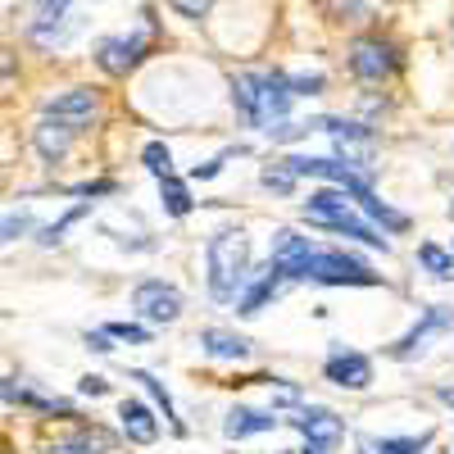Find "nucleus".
Masks as SVG:
<instances>
[{
    "label": "nucleus",
    "mask_w": 454,
    "mask_h": 454,
    "mask_svg": "<svg viewBox=\"0 0 454 454\" xmlns=\"http://www.w3.org/2000/svg\"><path fill=\"white\" fill-rule=\"evenodd\" d=\"M232 100L250 123L273 128V119H282V114L291 109L295 91H291L286 73H241V78L232 82Z\"/></svg>",
    "instance_id": "nucleus-1"
},
{
    "label": "nucleus",
    "mask_w": 454,
    "mask_h": 454,
    "mask_svg": "<svg viewBox=\"0 0 454 454\" xmlns=\"http://www.w3.org/2000/svg\"><path fill=\"white\" fill-rule=\"evenodd\" d=\"M209 291L214 300H237L246 278H250V241L246 232H218L209 237Z\"/></svg>",
    "instance_id": "nucleus-2"
},
{
    "label": "nucleus",
    "mask_w": 454,
    "mask_h": 454,
    "mask_svg": "<svg viewBox=\"0 0 454 454\" xmlns=\"http://www.w3.org/2000/svg\"><path fill=\"white\" fill-rule=\"evenodd\" d=\"M305 218L318 223V227H336V232H350V237H359L364 246H382V250H387V241L377 237L372 227L350 209L346 192H314V196L305 200Z\"/></svg>",
    "instance_id": "nucleus-3"
},
{
    "label": "nucleus",
    "mask_w": 454,
    "mask_h": 454,
    "mask_svg": "<svg viewBox=\"0 0 454 454\" xmlns=\"http://www.w3.org/2000/svg\"><path fill=\"white\" fill-rule=\"evenodd\" d=\"M305 278L327 282V286H372V282H377V273H368L359 259H350V254H336V250L314 254V259H309V269H305Z\"/></svg>",
    "instance_id": "nucleus-4"
},
{
    "label": "nucleus",
    "mask_w": 454,
    "mask_h": 454,
    "mask_svg": "<svg viewBox=\"0 0 454 454\" xmlns=\"http://www.w3.org/2000/svg\"><path fill=\"white\" fill-rule=\"evenodd\" d=\"M350 68H355V78H364V82H382L387 73L395 68V46L382 42V36H359L355 51H350Z\"/></svg>",
    "instance_id": "nucleus-5"
},
{
    "label": "nucleus",
    "mask_w": 454,
    "mask_h": 454,
    "mask_svg": "<svg viewBox=\"0 0 454 454\" xmlns=\"http://www.w3.org/2000/svg\"><path fill=\"white\" fill-rule=\"evenodd\" d=\"M314 254H318V250L309 246V237L291 232V227H278V232H273V269H278L282 278H305V269H309Z\"/></svg>",
    "instance_id": "nucleus-6"
},
{
    "label": "nucleus",
    "mask_w": 454,
    "mask_h": 454,
    "mask_svg": "<svg viewBox=\"0 0 454 454\" xmlns=\"http://www.w3.org/2000/svg\"><path fill=\"white\" fill-rule=\"evenodd\" d=\"M145 46H150V32L105 36V42L96 46V59H100V68H105V73H128V68H137V64H141Z\"/></svg>",
    "instance_id": "nucleus-7"
},
{
    "label": "nucleus",
    "mask_w": 454,
    "mask_h": 454,
    "mask_svg": "<svg viewBox=\"0 0 454 454\" xmlns=\"http://www.w3.org/2000/svg\"><path fill=\"white\" fill-rule=\"evenodd\" d=\"M318 128L336 141V150L346 155V164L368 168V160H372V137H368V128H359V123H340V119H323Z\"/></svg>",
    "instance_id": "nucleus-8"
},
{
    "label": "nucleus",
    "mask_w": 454,
    "mask_h": 454,
    "mask_svg": "<svg viewBox=\"0 0 454 454\" xmlns=\"http://www.w3.org/2000/svg\"><path fill=\"white\" fill-rule=\"evenodd\" d=\"M132 305H137L150 323H173V318L182 314V295H177L173 286H164V282H141V286L132 291Z\"/></svg>",
    "instance_id": "nucleus-9"
},
{
    "label": "nucleus",
    "mask_w": 454,
    "mask_h": 454,
    "mask_svg": "<svg viewBox=\"0 0 454 454\" xmlns=\"http://www.w3.org/2000/svg\"><path fill=\"white\" fill-rule=\"evenodd\" d=\"M46 114L64 119L73 132H82V128L96 119V91H87V87H73L68 96H55V100L46 105Z\"/></svg>",
    "instance_id": "nucleus-10"
},
{
    "label": "nucleus",
    "mask_w": 454,
    "mask_h": 454,
    "mask_svg": "<svg viewBox=\"0 0 454 454\" xmlns=\"http://www.w3.org/2000/svg\"><path fill=\"white\" fill-rule=\"evenodd\" d=\"M64 19H68V0H36L32 42L36 46H59L64 42Z\"/></svg>",
    "instance_id": "nucleus-11"
},
{
    "label": "nucleus",
    "mask_w": 454,
    "mask_h": 454,
    "mask_svg": "<svg viewBox=\"0 0 454 454\" xmlns=\"http://www.w3.org/2000/svg\"><path fill=\"white\" fill-rule=\"evenodd\" d=\"M327 382L336 387H346V391H364L372 382V364L364 355H350V350H340L327 359Z\"/></svg>",
    "instance_id": "nucleus-12"
},
{
    "label": "nucleus",
    "mask_w": 454,
    "mask_h": 454,
    "mask_svg": "<svg viewBox=\"0 0 454 454\" xmlns=\"http://www.w3.org/2000/svg\"><path fill=\"white\" fill-rule=\"evenodd\" d=\"M295 427L305 432V441L314 450H332V445H340V436H346L340 419H336V413H327V409H314V413H305V419H295Z\"/></svg>",
    "instance_id": "nucleus-13"
},
{
    "label": "nucleus",
    "mask_w": 454,
    "mask_h": 454,
    "mask_svg": "<svg viewBox=\"0 0 454 454\" xmlns=\"http://www.w3.org/2000/svg\"><path fill=\"white\" fill-rule=\"evenodd\" d=\"M32 141H36V150H42V160H64L68 155V141H73V128L64 123V119H55V114H46L42 123H36V132H32Z\"/></svg>",
    "instance_id": "nucleus-14"
},
{
    "label": "nucleus",
    "mask_w": 454,
    "mask_h": 454,
    "mask_svg": "<svg viewBox=\"0 0 454 454\" xmlns=\"http://www.w3.org/2000/svg\"><path fill=\"white\" fill-rule=\"evenodd\" d=\"M119 419H123V432H128V441H137V445H150V441L160 436V427H155V413H150L141 400H123Z\"/></svg>",
    "instance_id": "nucleus-15"
},
{
    "label": "nucleus",
    "mask_w": 454,
    "mask_h": 454,
    "mask_svg": "<svg viewBox=\"0 0 454 454\" xmlns=\"http://www.w3.org/2000/svg\"><path fill=\"white\" fill-rule=\"evenodd\" d=\"M200 350L214 359H246L250 355V340L237 332H223V327H205L200 332Z\"/></svg>",
    "instance_id": "nucleus-16"
},
{
    "label": "nucleus",
    "mask_w": 454,
    "mask_h": 454,
    "mask_svg": "<svg viewBox=\"0 0 454 454\" xmlns=\"http://www.w3.org/2000/svg\"><path fill=\"white\" fill-rule=\"evenodd\" d=\"M273 427H278V419H273V413H259V409H232V413H227V423H223V432L232 441L254 436V432H273Z\"/></svg>",
    "instance_id": "nucleus-17"
},
{
    "label": "nucleus",
    "mask_w": 454,
    "mask_h": 454,
    "mask_svg": "<svg viewBox=\"0 0 454 454\" xmlns=\"http://www.w3.org/2000/svg\"><path fill=\"white\" fill-rule=\"evenodd\" d=\"M450 323H454V318H450L445 309H427V318H423V327H413V332H409V336L400 340V350H395V355H400V359H404V355H413V350H419V346H423V340H427L432 332H445Z\"/></svg>",
    "instance_id": "nucleus-18"
},
{
    "label": "nucleus",
    "mask_w": 454,
    "mask_h": 454,
    "mask_svg": "<svg viewBox=\"0 0 454 454\" xmlns=\"http://www.w3.org/2000/svg\"><path fill=\"white\" fill-rule=\"evenodd\" d=\"M160 196H164V209L173 214V218H182L186 209H192V196H186V186L168 173V177H160Z\"/></svg>",
    "instance_id": "nucleus-19"
},
{
    "label": "nucleus",
    "mask_w": 454,
    "mask_h": 454,
    "mask_svg": "<svg viewBox=\"0 0 454 454\" xmlns=\"http://www.w3.org/2000/svg\"><path fill=\"white\" fill-rule=\"evenodd\" d=\"M278 278H282L278 269H273V278H259V282L241 295V314H259V309H263V300H269V295L278 291Z\"/></svg>",
    "instance_id": "nucleus-20"
},
{
    "label": "nucleus",
    "mask_w": 454,
    "mask_h": 454,
    "mask_svg": "<svg viewBox=\"0 0 454 454\" xmlns=\"http://www.w3.org/2000/svg\"><path fill=\"white\" fill-rule=\"evenodd\" d=\"M419 263L432 273V278H454V259L436 246H419Z\"/></svg>",
    "instance_id": "nucleus-21"
},
{
    "label": "nucleus",
    "mask_w": 454,
    "mask_h": 454,
    "mask_svg": "<svg viewBox=\"0 0 454 454\" xmlns=\"http://www.w3.org/2000/svg\"><path fill=\"white\" fill-rule=\"evenodd\" d=\"M141 160H145V168L155 173V177H168L173 173V155H168V145H160V141H150L141 150Z\"/></svg>",
    "instance_id": "nucleus-22"
},
{
    "label": "nucleus",
    "mask_w": 454,
    "mask_h": 454,
    "mask_svg": "<svg viewBox=\"0 0 454 454\" xmlns=\"http://www.w3.org/2000/svg\"><path fill=\"white\" fill-rule=\"evenodd\" d=\"M263 186H273V192H291V186H295V168L282 160V164H269V168H263Z\"/></svg>",
    "instance_id": "nucleus-23"
},
{
    "label": "nucleus",
    "mask_w": 454,
    "mask_h": 454,
    "mask_svg": "<svg viewBox=\"0 0 454 454\" xmlns=\"http://www.w3.org/2000/svg\"><path fill=\"white\" fill-rule=\"evenodd\" d=\"M359 205H364V214H372V218H382L387 227H395V232H400V227H404V214H395V209H391L387 200H377V196H364Z\"/></svg>",
    "instance_id": "nucleus-24"
},
{
    "label": "nucleus",
    "mask_w": 454,
    "mask_h": 454,
    "mask_svg": "<svg viewBox=\"0 0 454 454\" xmlns=\"http://www.w3.org/2000/svg\"><path fill=\"white\" fill-rule=\"evenodd\" d=\"M423 436H387L382 445H377V454H423Z\"/></svg>",
    "instance_id": "nucleus-25"
},
{
    "label": "nucleus",
    "mask_w": 454,
    "mask_h": 454,
    "mask_svg": "<svg viewBox=\"0 0 454 454\" xmlns=\"http://www.w3.org/2000/svg\"><path fill=\"white\" fill-rule=\"evenodd\" d=\"M105 332H109V336H119V340H132V346H145V340H150V332L137 327V323H109Z\"/></svg>",
    "instance_id": "nucleus-26"
},
{
    "label": "nucleus",
    "mask_w": 454,
    "mask_h": 454,
    "mask_svg": "<svg viewBox=\"0 0 454 454\" xmlns=\"http://www.w3.org/2000/svg\"><path fill=\"white\" fill-rule=\"evenodd\" d=\"M82 214H87V205H78V209H73V214H64L59 223H51V227H46V237H42V241H46V246H55V241H59V237H64V232H68V227H73V223H78Z\"/></svg>",
    "instance_id": "nucleus-27"
},
{
    "label": "nucleus",
    "mask_w": 454,
    "mask_h": 454,
    "mask_svg": "<svg viewBox=\"0 0 454 454\" xmlns=\"http://www.w3.org/2000/svg\"><path fill=\"white\" fill-rule=\"evenodd\" d=\"M168 5L182 14V19H205L214 10V0H168Z\"/></svg>",
    "instance_id": "nucleus-28"
},
{
    "label": "nucleus",
    "mask_w": 454,
    "mask_h": 454,
    "mask_svg": "<svg viewBox=\"0 0 454 454\" xmlns=\"http://www.w3.org/2000/svg\"><path fill=\"white\" fill-rule=\"evenodd\" d=\"M323 87V73H300V78H291V91L295 96H314Z\"/></svg>",
    "instance_id": "nucleus-29"
},
{
    "label": "nucleus",
    "mask_w": 454,
    "mask_h": 454,
    "mask_svg": "<svg viewBox=\"0 0 454 454\" xmlns=\"http://www.w3.org/2000/svg\"><path fill=\"white\" fill-rule=\"evenodd\" d=\"M82 395H105V377H82Z\"/></svg>",
    "instance_id": "nucleus-30"
},
{
    "label": "nucleus",
    "mask_w": 454,
    "mask_h": 454,
    "mask_svg": "<svg viewBox=\"0 0 454 454\" xmlns=\"http://www.w3.org/2000/svg\"><path fill=\"white\" fill-rule=\"evenodd\" d=\"M23 227H27V214H19V218L10 214V218H5V237L14 241V232H23Z\"/></svg>",
    "instance_id": "nucleus-31"
},
{
    "label": "nucleus",
    "mask_w": 454,
    "mask_h": 454,
    "mask_svg": "<svg viewBox=\"0 0 454 454\" xmlns=\"http://www.w3.org/2000/svg\"><path fill=\"white\" fill-rule=\"evenodd\" d=\"M46 454H87V450H82V445H73V441H68V445H55V450H46Z\"/></svg>",
    "instance_id": "nucleus-32"
},
{
    "label": "nucleus",
    "mask_w": 454,
    "mask_h": 454,
    "mask_svg": "<svg viewBox=\"0 0 454 454\" xmlns=\"http://www.w3.org/2000/svg\"><path fill=\"white\" fill-rule=\"evenodd\" d=\"M364 454H377V450H368V445H364Z\"/></svg>",
    "instance_id": "nucleus-33"
},
{
    "label": "nucleus",
    "mask_w": 454,
    "mask_h": 454,
    "mask_svg": "<svg viewBox=\"0 0 454 454\" xmlns=\"http://www.w3.org/2000/svg\"><path fill=\"white\" fill-rule=\"evenodd\" d=\"M305 454H318V450H314V445H309V450H305Z\"/></svg>",
    "instance_id": "nucleus-34"
}]
</instances>
